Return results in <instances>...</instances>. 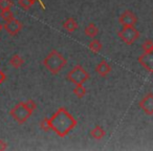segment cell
<instances>
[{"instance_id":"cell-11","label":"cell","mask_w":153,"mask_h":151,"mask_svg":"<svg viewBox=\"0 0 153 151\" xmlns=\"http://www.w3.org/2000/svg\"><path fill=\"white\" fill-rule=\"evenodd\" d=\"M89 134H90V136H91L92 138L99 141V140H102V138L106 135V131L103 129L102 126L97 125V126H94L91 130H90Z\"/></svg>"},{"instance_id":"cell-25","label":"cell","mask_w":153,"mask_h":151,"mask_svg":"<svg viewBox=\"0 0 153 151\" xmlns=\"http://www.w3.org/2000/svg\"><path fill=\"white\" fill-rule=\"evenodd\" d=\"M2 28H3V25L1 23H0V32H1V30H2Z\"/></svg>"},{"instance_id":"cell-10","label":"cell","mask_w":153,"mask_h":151,"mask_svg":"<svg viewBox=\"0 0 153 151\" xmlns=\"http://www.w3.org/2000/svg\"><path fill=\"white\" fill-rule=\"evenodd\" d=\"M110 71H111V66L109 65L106 60H102L96 66V72L99 76H101V77H106Z\"/></svg>"},{"instance_id":"cell-6","label":"cell","mask_w":153,"mask_h":151,"mask_svg":"<svg viewBox=\"0 0 153 151\" xmlns=\"http://www.w3.org/2000/svg\"><path fill=\"white\" fill-rule=\"evenodd\" d=\"M140 109L143 112L147 115H153V94L152 92H148L143 97V99L138 103Z\"/></svg>"},{"instance_id":"cell-24","label":"cell","mask_w":153,"mask_h":151,"mask_svg":"<svg viewBox=\"0 0 153 151\" xmlns=\"http://www.w3.org/2000/svg\"><path fill=\"white\" fill-rule=\"evenodd\" d=\"M37 1H39V3H40V4H42V2H41V0H37ZM42 7H43V9H45V7H44L43 4H42Z\"/></svg>"},{"instance_id":"cell-2","label":"cell","mask_w":153,"mask_h":151,"mask_svg":"<svg viewBox=\"0 0 153 151\" xmlns=\"http://www.w3.org/2000/svg\"><path fill=\"white\" fill-rule=\"evenodd\" d=\"M37 108V104L34 100L30 99V100L25 101V102H19L10 110V115L17 122L18 124L22 125L24 124L30 115H33Z\"/></svg>"},{"instance_id":"cell-1","label":"cell","mask_w":153,"mask_h":151,"mask_svg":"<svg viewBox=\"0 0 153 151\" xmlns=\"http://www.w3.org/2000/svg\"><path fill=\"white\" fill-rule=\"evenodd\" d=\"M49 122L51 130H53L60 138L68 135L69 132L72 131L78 125V121L65 107H60L49 119Z\"/></svg>"},{"instance_id":"cell-7","label":"cell","mask_w":153,"mask_h":151,"mask_svg":"<svg viewBox=\"0 0 153 151\" xmlns=\"http://www.w3.org/2000/svg\"><path fill=\"white\" fill-rule=\"evenodd\" d=\"M22 26H23L22 23L18 19H16V18L10 20V21H7L3 24V28H4L7 34H10L11 36L17 35L18 33L22 30Z\"/></svg>"},{"instance_id":"cell-12","label":"cell","mask_w":153,"mask_h":151,"mask_svg":"<svg viewBox=\"0 0 153 151\" xmlns=\"http://www.w3.org/2000/svg\"><path fill=\"white\" fill-rule=\"evenodd\" d=\"M78 22L76 21V19L74 18H67V19L65 20V21L63 22V28L64 30H66V32L68 33H74V30L78 28Z\"/></svg>"},{"instance_id":"cell-5","label":"cell","mask_w":153,"mask_h":151,"mask_svg":"<svg viewBox=\"0 0 153 151\" xmlns=\"http://www.w3.org/2000/svg\"><path fill=\"white\" fill-rule=\"evenodd\" d=\"M117 35H119V38L127 45H132L140 38V32L134 25L123 26V28L117 33Z\"/></svg>"},{"instance_id":"cell-9","label":"cell","mask_w":153,"mask_h":151,"mask_svg":"<svg viewBox=\"0 0 153 151\" xmlns=\"http://www.w3.org/2000/svg\"><path fill=\"white\" fill-rule=\"evenodd\" d=\"M137 61L146 70L152 74L153 71V51L150 53H143L137 58Z\"/></svg>"},{"instance_id":"cell-4","label":"cell","mask_w":153,"mask_h":151,"mask_svg":"<svg viewBox=\"0 0 153 151\" xmlns=\"http://www.w3.org/2000/svg\"><path fill=\"white\" fill-rule=\"evenodd\" d=\"M90 74L87 70H85V68L82 65H76L72 68L70 71H68L67 74V80L70 83L74 84H84L88 79H89Z\"/></svg>"},{"instance_id":"cell-8","label":"cell","mask_w":153,"mask_h":151,"mask_svg":"<svg viewBox=\"0 0 153 151\" xmlns=\"http://www.w3.org/2000/svg\"><path fill=\"white\" fill-rule=\"evenodd\" d=\"M119 22L123 26L126 25H135L137 22V17L135 16V14L130 10H126L124 13L121 14L119 18Z\"/></svg>"},{"instance_id":"cell-17","label":"cell","mask_w":153,"mask_h":151,"mask_svg":"<svg viewBox=\"0 0 153 151\" xmlns=\"http://www.w3.org/2000/svg\"><path fill=\"white\" fill-rule=\"evenodd\" d=\"M0 17L2 18V19L7 22V21H10V20L14 19L15 16H14V13L12 12L11 9H7V10H3V11H1Z\"/></svg>"},{"instance_id":"cell-15","label":"cell","mask_w":153,"mask_h":151,"mask_svg":"<svg viewBox=\"0 0 153 151\" xmlns=\"http://www.w3.org/2000/svg\"><path fill=\"white\" fill-rule=\"evenodd\" d=\"M72 92H74V96H76L78 99H82L85 97L87 90H86L85 86H84L83 84H76V87H74V90H72Z\"/></svg>"},{"instance_id":"cell-23","label":"cell","mask_w":153,"mask_h":151,"mask_svg":"<svg viewBox=\"0 0 153 151\" xmlns=\"http://www.w3.org/2000/svg\"><path fill=\"white\" fill-rule=\"evenodd\" d=\"M5 79H7V76H5V74L2 71V70L0 69V85L5 81Z\"/></svg>"},{"instance_id":"cell-16","label":"cell","mask_w":153,"mask_h":151,"mask_svg":"<svg viewBox=\"0 0 153 151\" xmlns=\"http://www.w3.org/2000/svg\"><path fill=\"white\" fill-rule=\"evenodd\" d=\"M88 48H89L90 51H92V53L98 54L99 51H100L101 49H102V43H101L100 40H98V39L94 38L89 42V44H88Z\"/></svg>"},{"instance_id":"cell-22","label":"cell","mask_w":153,"mask_h":151,"mask_svg":"<svg viewBox=\"0 0 153 151\" xmlns=\"http://www.w3.org/2000/svg\"><path fill=\"white\" fill-rule=\"evenodd\" d=\"M7 149V144L4 140H0V151H4Z\"/></svg>"},{"instance_id":"cell-21","label":"cell","mask_w":153,"mask_h":151,"mask_svg":"<svg viewBox=\"0 0 153 151\" xmlns=\"http://www.w3.org/2000/svg\"><path fill=\"white\" fill-rule=\"evenodd\" d=\"M13 5H14V2L12 0H0V10H1V11L11 9Z\"/></svg>"},{"instance_id":"cell-3","label":"cell","mask_w":153,"mask_h":151,"mask_svg":"<svg viewBox=\"0 0 153 151\" xmlns=\"http://www.w3.org/2000/svg\"><path fill=\"white\" fill-rule=\"evenodd\" d=\"M66 64H67V60L57 49H53L43 60V65L53 74H59Z\"/></svg>"},{"instance_id":"cell-20","label":"cell","mask_w":153,"mask_h":151,"mask_svg":"<svg viewBox=\"0 0 153 151\" xmlns=\"http://www.w3.org/2000/svg\"><path fill=\"white\" fill-rule=\"evenodd\" d=\"M40 128L45 132L51 130V122H49L48 118H44V119L40 122Z\"/></svg>"},{"instance_id":"cell-13","label":"cell","mask_w":153,"mask_h":151,"mask_svg":"<svg viewBox=\"0 0 153 151\" xmlns=\"http://www.w3.org/2000/svg\"><path fill=\"white\" fill-rule=\"evenodd\" d=\"M84 33H85V35L87 37L94 39V38H96V37L98 36L99 28L96 25V23H94V22H90V23L87 24V26L84 28Z\"/></svg>"},{"instance_id":"cell-26","label":"cell","mask_w":153,"mask_h":151,"mask_svg":"<svg viewBox=\"0 0 153 151\" xmlns=\"http://www.w3.org/2000/svg\"><path fill=\"white\" fill-rule=\"evenodd\" d=\"M152 74H153V71H152Z\"/></svg>"},{"instance_id":"cell-18","label":"cell","mask_w":153,"mask_h":151,"mask_svg":"<svg viewBox=\"0 0 153 151\" xmlns=\"http://www.w3.org/2000/svg\"><path fill=\"white\" fill-rule=\"evenodd\" d=\"M36 1L37 0H19L18 3H19V5L22 7V9L27 11V10H30V7L36 3Z\"/></svg>"},{"instance_id":"cell-19","label":"cell","mask_w":153,"mask_h":151,"mask_svg":"<svg viewBox=\"0 0 153 151\" xmlns=\"http://www.w3.org/2000/svg\"><path fill=\"white\" fill-rule=\"evenodd\" d=\"M142 49L144 53H150V51H153V41L150 40V39L144 41V43L142 44Z\"/></svg>"},{"instance_id":"cell-14","label":"cell","mask_w":153,"mask_h":151,"mask_svg":"<svg viewBox=\"0 0 153 151\" xmlns=\"http://www.w3.org/2000/svg\"><path fill=\"white\" fill-rule=\"evenodd\" d=\"M10 64H11L14 68H17V69H18V68H21L22 66H23L24 60H23V58H22L21 56L15 54V55L12 56V58L10 59Z\"/></svg>"}]
</instances>
